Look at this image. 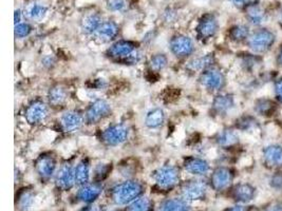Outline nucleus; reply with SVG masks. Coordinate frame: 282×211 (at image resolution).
<instances>
[{"label":"nucleus","instance_id":"f257e3e1","mask_svg":"<svg viewBox=\"0 0 282 211\" xmlns=\"http://www.w3.org/2000/svg\"><path fill=\"white\" fill-rule=\"evenodd\" d=\"M144 185L139 181H125L116 185L110 191L112 202L118 206H127L142 196Z\"/></svg>","mask_w":282,"mask_h":211},{"label":"nucleus","instance_id":"f03ea898","mask_svg":"<svg viewBox=\"0 0 282 211\" xmlns=\"http://www.w3.org/2000/svg\"><path fill=\"white\" fill-rule=\"evenodd\" d=\"M108 55L114 60L125 64L135 65L141 61V53L137 50V45L130 40H119L108 49Z\"/></svg>","mask_w":282,"mask_h":211},{"label":"nucleus","instance_id":"7ed1b4c3","mask_svg":"<svg viewBox=\"0 0 282 211\" xmlns=\"http://www.w3.org/2000/svg\"><path fill=\"white\" fill-rule=\"evenodd\" d=\"M152 179L155 186L161 190H171L180 181V170L175 165H163L153 171Z\"/></svg>","mask_w":282,"mask_h":211},{"label":"nucleus","instance_id":"20e7f679","mask_svg":"<svg viewBox=\"0 0 282 211\" xmlns=\"http://www.w3.org/2000/svg\"><path fill=\"white\" fill-rule=\"evenodd\" d=\"M129 137V128L124 124H115L101 132V142L107 146L116 147L126 142Z\"/></svg>","mask_w":282,"mask_h":211},{"label":"nucleus","instance_id":"39448f33","mask_svg":"<svg viewBox=\"0 0 282 211\" xmlns=\"http://www.w3.org/2000/svg\"><path fill=\"white\" fill-rule=\"evenodd\" d=\"M112 112L111 104L105 99H95L89 104L85 113V122L88 125H94L108 117Z\"/></svg>","mask_w":282,"mask_h":211},{"label":"nucleus","instance_id":"423d86ee","mask_svg":"<svg viewBox=\"0 0 282 211\" xmlns=\"http://www.w3.org/2000/svg\"><path fill=\"white\" fill-rule=\"evenodd\" d=\"M275 42V34L268 30L255 32L249 37L250 49L256 53L267 52Z\"/></svg>","mask_w":282,"mask_h":211},{"label":"nucleus","instance_id":"0eeeda50","mask_svg":"<svg viewBox=\"0 0 282 211\" xmlns=\"http://www.w3.org/2000/svg\"><path fill=\"white\" fill-rule=\"evenodd\" d=\"M199 81L208 91H219L227 84L224 74L220 70L212 67L201 73Z\"/></svg>","mask_w":282,"mask_h":211},{"label":"nucleus","instance_id":"6e6552de","mask_svg":"<svg viewBox=\"0 0 282 211\" xmlns=\"http://www.w3.org/2000/svg\"><path fill=\"white\" fill-rule=\"evenodd\" d=\"M169 48L174 55L177 57L183 58L191 55L195 51L194 40L189 36L183 34L175 35V36L169 41Z\"/></svg>","mask_w":282,"mask_h":211},{"label":"nucleus","instance_id":"1a4fd4ad","mask_svg":"<svg viewBox=\"0 0 282 211\" xmlns=\"http://www.w3.org/2000/svg\"><path fill=\"white\" fill-rule=\"evenodd\" d=\"M207 185L199 180H191L184 183L181 187L182 197L186 201H200L206 196Z\"/></svg>","mask_w":282,"mask_h":211},{"label":"nucleus","instance_id":"9d476101","mask_svg":"<svg viewBox=\"0 0 282 211\" xmlns=\"http://www.w3.org/2000/svg\"><path fill=\"white\" fill-rule=\"evenodd\" d=\"M219 23L215 15L205 14L200 19L197 26V36L201 40H207L212 38L217 34Z\"/></svg>","mask_w":282,"mask_h":211},{"label":"nucleus","instance_id":"9b49d317","mask_svg":"<svg viewBox=\"0 0 282 211\" xmlns=\"http://www.w3.org/2000/svg\"><path fill=\"white\" fill-rule=\"evenodd\" d=\"M48 116V107L43 101L33 100L25 111V117L28 124L35 126L46 121Z\"/></svg>","mask_w":282,"mask_h":211},{"label":"nucleus","instance_id":"f8f14e48","mask_svg":"<svg viewBox=\"0 0 282 211\" xmlns=\"http://www.w3.org/2000/svg\"><path fill=\"white\" fill-rule=\"evenodd\" d=\"M35 170L43 181H49L56 171V160L50 153H43L35 161Z\"/></svg>","mask_w":282,"mask_h":211},{"label":"nucleus","instance_id":"ddd939ff","mask_svg":"<svg viewBox=\"0 0 282 211\" xmlns=\"http://www.w3.org/2000/svg\"><path fill=\"white\" fill-rule=\"evenodd\" d=\"M234 174L228 167H218L211 173L210 183L212 188L216 191H222L227 189L232 184Z\"/></svg>","mask_w":282,"mask_h":211},{"label":"nucleus","instance_id":"4468645a","mask_svg":"<svg viewBox=\"0 0 282 211\" xmlns=\"http://www.w3.org/2000/svg\"><path fill=\"white\" fill-rule=\"evenodd\" d=\"M55 184L64 191L70 190L75 185L74 168L69 164H64L55 174Z\"/></svg>","mask_w":282,"mask_h":211},{"label":"nucleus","instance_id":"2eb2a0df","mask_svg":"<svg viewBox=\"0 0 282 211\" xmlns=\"http://www.w3.org/2000/svg\"><path fill=\"white\" fill-rule=\"evenodd\" d=\"M103 192V186L100 183H88L80 187L76 192V198L86 204H92Z\"/></svg>","mask_w":282,"mask_h":211},{"label":"nucleus","instance_id":"dca6fc26","mask_svg":"<svg viewBox=\"0 0 282 211\" xmlns=\"http://www.w3.org/2000/svg\"><path fill=\"white\" fill-rule=\"evenodd\" d=\"M85 121V116H83L78 111L69 110L65 112L61 117V127L65 132H74L78 130Z\"/></svg>","mask_w":282,"mask_h":211},{"label":"nucleus","instance_id":"f3484780","mask_svg":"<svg viewBox=\"0 0 282 211\" xmlns=\"http://www.w3.org/2000/svg\"><path fill=\"white\" fill-rule=\"evenodd\" d=\"M184 169L196 177H203L206 175L209 170L210 166L207 161L204 159H200L196 156H189L184 161Z\"/></svg>","mask_w":282,"mask_h":211},{"label":"nucleus","instance_id":"a211bd4d","mask_svg":"<svg viewBox=\"0 0 282 211\" xmlns=\"http://www.w3.org/2000/svg\"><path fill=\"white\" fill-rule=\"evenodd\" d=\"M263 161L270 168H282V147L270 145L263 150Z\"/></svg>","mask_w":282,"mask_h":211},{"label":"nucleus","instance_id":"6ab92c4d","mask_svg":"<svg viewBox=\"0 0 282 211\" xmlns=\"http://www.w3.org/2000/svg\"><path fill=\"white\" fill-rule=\"evenodd\" d=\"M119 34V26L115 21L108 20L101 23L100 27L95 33V36L103 42H109L114 40Z\"/></svg>","mask_w":282,"mask_h":211},{"label":"nucleus","instance_id":"aec40b11","mask_svg":"<svg viewBox=\"0 0 282 211\" xmlns=\"http://www.w3.org/2000/svg\"><path fill=\"white\" fill-rule=\"evenodd\" d=\"M157 211H191V207L183 197H173L165 200Z\"/></svg>","mask_w":282,"mask_h":211},{"label":"nucleus","instance_id":"412c9836","mask_svg":"<svg viewBox=\"0 0 282 211\" xmlns=\"http://www.w3.org/2000/svg\"><path fill=\"white\" fill-rule=\"evenodd\" d=\"M255 188L250 184H239L233 190V197L237 202L247 203L255 197Z\"/></svg>","mask_w":282,"mask_h":211},{"label":"nucleus","instance_id":"4be33fe9","mask_svg":"<svg viewBox=\"0 0 282 211\" xmlns=\"http://www.w3.org/2000/svg\"><path fill=\"white\" fill-rule=\"evenodd\" d=\"M235 107V99L231 94H220L212 101V108L218 114H227Z\"/></svg>","mask_w":282,"mask_h":211},{"label":"nucleus","instance_id":"5701e85b","mask_svg":"<svg viewBox=\"0 0 282 211\" xmlns=\"http://www.w3.org/2000/svg\"><path fill=\"white\" fill-rule=\"evenodd\" d=\"M101 23H103V19H101V16L99 14L90 13L83 18L81 28L85 34L92 35L96 33Z\"/></svg>","mask_w":282,"mask_h":211},{"label":"nucleus","instance_id":"b1692460","mask_svg":"<svg viewBox=\"0 0 282 211\" xmlns=\"http://www.w3.org/2000/svg\"><path fill=\"white\" fill-rule=\"evenodd\" d=\"M165 122V112L161 108L151 109L145 116V126L148 129H157Z\"/></svg>","mask_w":282,"mask_h":211},{"label":"nucleus","instance_id":"393cba45","mask_svg":"<svg viewBox=\"0 0 282 211\" xmlns=\"http://www.w3.org/2000/svg\"><path fill=\"white\" fill-rule=\"evenodd\" d=\"M75 173V184L78 186H83L89 183L90 181V164L89 161L84 159L80 163L77 164L76 167L74 168Z\"/></svg>","mask_w":282,"mask_h":211},{"label":"nucleus","instance_id":"a878e982","mask_svg":"<svg viewBox=\"0 0 282 211\" xmlns=\"http://www.w3.org/2000/svg\"><path fill=\"white\" fill-rule=\"evenodd\" d=\"M213 63H215V57H213L212 54H206L204 56H201L196 58V60L191 61L188 66L187 69L190 70V71H200L203 72L205 70L209 69L212 67Z\"/></svg>","mask_w":282,"mask_h":211},{"label":"nucleus","instance_id":"bb28decb","mask_svg":"<svg viewBox=\"0 0 282 211\" xmlns=\"http://www.w3.org/2000/svg\"><path fill=\"white\" fill-rule=\"evenodd\" d=\"M68 97V93L66 88H64L61 85H55L52 88H50L48 92V100L49 103L58 107V106H62Z\"/></svg>","mask_w":282,"mask_h":211},{"label":"nucleus","instance_id":"cd10ccee","mask_svg":"<svg viewBox=\"0 0 282 211\" xmlns=\"http://www.w3.org/2000/svg\"><path fill=\"white\" fill-rule=\"evenodd\" d=\"M216 142L220 147L230 148L235 146L236 144H238L239 136L236 131L231 130V129H225V130L221 131L217 135Z\"/></svg>","mask_w":282,"mask_h":211},{"label":"nucleus","instance_id":"c85d7f7f","mask_svg":"<svg viewBox=\"0 0 282 211\" xmlns=\"http://www.w3.org/2000/svg\"><path fill=\"white\" fill-rule=\"evenodd\" d=\"M246 17L247 20H249L254 26H261L262 23L266 21L267 18L265 12L260 7H258L256 5L247 7Z\"/></svg>","mask_w":282,"mask_h":211},{"label":"nucleus","instance_id":"c756f323","mask_svg":"<svg viewBox=\"0 0 282 211\" xmlns=\"http://www.w3.org/2000/svg\"><path fill=\"white\" fill-rule=\"evenodd\" d=\"M35 201V194L32 190L25 189L16 196V206L20 211H29Z\"/></svg>","mask_w":282,"mask_h":211},{"label":"nucleus","instance_id":"7c9ffc66","mask_svg":"<svg viewBox=\"0 0 282 211\" xmlns=\"http://www.w3.org/2000/svg\"><path fill=\"white\" fill-rule=\"evenodd\" d=\"M47 12H48V8L46 6L40 4H33L27 9L26 15L31 20L40 21L44 18V16L47 15Z\"/></svg>","mask_w":282,"mask_h":211},{"label":"nucleus","instance_id":"2f4dec72","mask_svg":"<svg viewBox=\"0 0 282 211\" xmlns=\"http://www.w3.org/2000/svg\"><path fill=\"white\" fill-rule=\"evenodd\" d=\"M153 203L147 196H140L130 205H128V211H152Z\"/></svg>","mask_w":282,"mask_h":211},{"label":"nucleus","instance_id":"473e14b6","mask_svg":"<svg viewBox=\"0 0 282 211\" xmlns=\"http://www.w3.org/2000/svg\"><path fill=\"white\" fill-rule=\"evenodd\" d=\"M230 37L234 41H243L245 39H249L250 37V29L244 25H237L233 27L230 31Z\"/></svg>","mask_w":282,"mask_h":211},{"label":"nucleus","instance_id":"72a5a7b5","mask_svg":"<svg viewBox=\"0 0 282 211\" xmlns=\"http://www.w3.org/2000/svg\"><path fill=\"white\" fill-rule=\"evenodd\" d=\"M167 64H168V58L165 54H162V53L154 54L149 62V66H150L151 70H153V71H156V72L164 70L167 67Z\"/></svg>","mask_w":282,"mask_h":211},{"label":"nucleus","instance_id":"f704fd0d","mask_svg":"<svg viewBox=\"0 0 282 211\" xmlns=\"http://www.w3.org/2000/svg\"><path fill=\"white\" fill-rule=\"evenodd\" d=\"M274 102L268 99H260L255 104V110L261 115H268L269 113H272V111H274Z\"/></svg>","mask_w":282,"mask_h":211},{"label":"nucleus","instance_id":"c9c22d12","mask_svg":"<svg viewBox=\"0 0 282 211\" xmlns=\"http://www.w3.org/2000/svg\"><path fill=\"white\" fill-rule=\"evenodd\" d=\"M111 171V166L109 164H98L94 169V180L99 183L108 177L109 172Z\"/></svg>","mask_w":282,"mask_h":211},{"label":"nucleus","instance_id":"e433bc0d","mask_svg":"<svg viewBox=\"0 0 282 211\" xmlns=\"http://www.w3.org/2000/svg\"><path fill=\"white\" fill-rule=\"evenodd\" d=\"M32 27L27 22H20L15 25V36L17 38H25L31 34Z\"/></svg>","mask_w":282,"mask_h":211},{"label":"nucleus","instance_id":"4c0bfd02","mask_svg":"<svg viewBox=\"0 0 282 211\" xmlns=\"http://www.w3.org/2000/svg\"><path fill=\"white\" fill-rule=\"evenodd\" d=\"M107 8L112 12H123L127 8V3L126 0H108Z\"/></svg>","mask_w":282,"mask_h":211},{"label":"nucleus","instance_id":"58836bf2","mask_svg":"<svg viewBox=\"0 0 282 211\" xmlns=\"http://www.w3.org/2000/svg\"><path fill=\"white\" fill-rule=\"evenodd\" d=\"M270 185L276 189L282 188V172H277L270 179Z\"/></svg>","mask_w":282,"mask_h":211},{"label":"nucleus","instance_id":"ea45409f","mask_svg":"<svg viewBox=\"0 0 282 211\" xmlns=\"http://www.w3.org/2000/svg\"><path fill=\"white\" fill-rule=\"evenodd\" d=\"M257 2H258V0H231V3H232L234 6L238 7V8L250 7V6L255 5Z\"/></svg>","mask_w":282,"mask_h":211},{"label":"nucleus","instance_id":"a19ab883","mask_svg":"<svg viewBox=\"0 0 282 211\" xmlns=\"http://www.w3.org/2000/svg\"><path fill=\"white\" fill-rule=\"evenodd\" d=\"M41 63H42V66L44 68L50 69V68H52L55 65V58L52 55H46V56L42 58Z\"/></svg>","mask_w":282,"mask_h":211},{"label":"nucleus","instance_id":"79ce46f5","mask_svg":"<svg viewBox=\"0 0 282 211\" xmlns=\"http://www.w3.org/2000/svg\"><path fill=\"white\" fill-rule=\"evenodd\" d=\"M275 93L277 99L282 102V77L276 81L275 84Z\"/></svg>","mask_w":282,"mask_h":211},{"label":"nucleus","instance_id":"37998d69","mask_svg":"<svg viewBox=\"0 0 282 211\" xmlns=\"http://www.w3.org/2000/svg\"><path fill=\"white\" fill-rule=\"evenodd\" d=\"M22 19V12L20 10H16L15 14H14V20H15V25H18V23L21 22Z\"/></svg>","mask_w":282,"mask_h":211},{"label":"nucleus","instance_id":"c03bdc74","mask_svg":"<svg viewBox=\"0 0 282 211\" xmlns=\"http://www.w3.org/2000/svg\"><path fill=\"white\" fill-rule=\"evenodd\" d=\"M225 211H249V209H247L246 207H244V206H234V207H232V208H229V209H227Z\"/></svg>","mask_w":282,"mask_h":211},{"label":"nucleus","instance_id":"a18cd8bd","mask_svg":"<svg viewBox=\"0 0 282 211\" xmlns=\"http://www.w3.org/2000/svg\"><path fill=\"white\" fill-rule=\"evenodd\" d=\"M81 211H101L100 208L98 206H95V205H89L85 208H83Z\"/></svg>","mask_w":282,"mask_h":211},{"label":"nucleus","instance_id":"49530a36","mask_svg":"<svg viewBox=\"0 0 282 211\" xmlns=\"http://www.w3.org/2000/svg\"><path fill=\"white\" fill-rule=\"evenodd\" d=\"M265 211H282V204H275L268 207Z\"/></svg>","mask_w":282,"mask_h":211},{"label":"nucleus","instance_id":"de8ad7c7","mask_svg":"<svg viewBox=\"0 0 282 211\" xmlns=\"http://www.w3.org/2000/svg\"><path fill=\"white\" fill-rule=\"evenodd\" d=\"M278 63L282 67V46L280 48V51H279V54H278Z\"/></svg>","mask_w":282,"mask_h":211},{"label":"nucleus","instance_id":"09e8293b","mask_svg":"<svg viewBox=\"0 0 282 211\" xmlns=\"http://www.w3.org/2000/svg\"><path fill=\"white\" fill-rule=\"evenodd\" d=\"M279 22H280V25H282V11L280 12V14H279V18H278Z\"/></svg>","mask_w":282,"mask_h":211},{"label":"nucleus","instance_id":"8fccbe9b","mask_svg":"<svg viewBox=\"0 0 282 211\" xmlns=\"http://www.w3.org/2000/svg\"><path fill=\"white\" fill-rule=\"evenodd\" d=\"M110 211H122V210H119V209H116V210H110Z\"/></svg>","mask_w":282,"mask_h":211}]
</instances>
